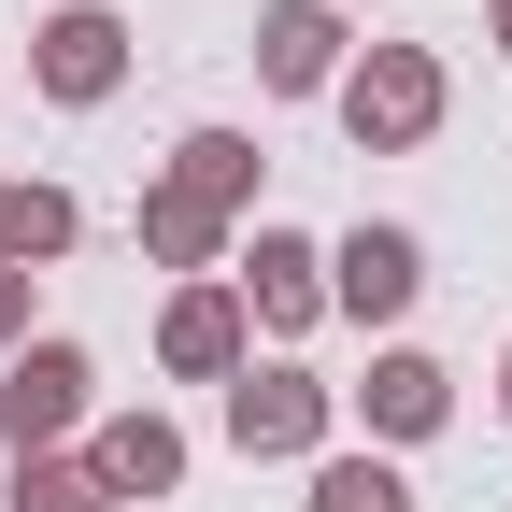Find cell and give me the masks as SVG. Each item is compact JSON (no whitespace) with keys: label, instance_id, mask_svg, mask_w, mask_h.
<instances>
[{"label":"cell","instance_id":"7a4b0ae2","mask_svg":"<svg viewBox=\"0 0 512 512\" xmlns=\"http://www.w3.org/2000/svg\"><path fill=\"white\" fill-rule=\"evenodd\" d=\"M43 86H57V100H100V86H114V15H57V29H43Z\"/></svg>","mask_w":512,"mask_h":512},{"label":"cell","instance_id":"277c9868","mask_svg":"<svg viewBox=\"0 0 512 512\" xmlns=\"http://www.w3.org/2000/svg\"><path fill=\"white\" fill-rule=\"evenodd\" d=\"M427 100H441V86L413 72V57H384V72L356 86V128H384V143H399V128H427Z\"/></svg>","mask_w":512,"mask_h":512},{"label":"cell","instance_id":"3957f363","mask_svg":"<svg viewBox=\"0 0 512 512\" xmlns=\"http://www.w3.org/2000/svg\"><path fill=\"white\" fill-rule=\"evenodd\" d=\"M342 299H356V313H399V299H413V242H399V228H356V242H342Z\"/></svg>","mask_w":512,"mask_h":512},{"label":"cell","instance_id":"5b68a950","mask_svg":"<svg viewBox=\"0 0 512 512\" xmlns=\"http://www.w3.org/2000/svg\"><path fill=\"white\" fill-rule=\"evenodd\" d=\"M72 384H86L72 356H29V370H15V399H0V427H15V441H29V427H57V413H72Z\"/></svg>","mask_w":512,"mask_h":512},{"label":"cell","instance_id":"8fae6325","mask_svg":"<svg viewBox=\"0 0 512 512\" xmlns=\"http://www.w3.org/2000/svg\"><path fill=\"white\" fill-rule=\"evenodd\" d=\"M171 356L214 370V356H228V299H185V313H171Z\"/></svg>","mask_w":512,"mask_h":512},{"label":"cell","instance_id":"6da1fadb","mask_svg":"<svg viewBox=\"0 0 512 512\" xmlns=\"http://www.w3.org/2000/svg\"><path fill=\"white\" fill-rule=\"evenodd\" d=\"M228 185H242V143H185V185H171V200H157V242L185 256V242H200V228H214V200H228Z\"/></svg>","mask_w":512,"mask_h":512},{"label":"cell","instance_id":"30bf717a","mask_svg":"<svg viewBox=\"0 0 512 512\" xmlns=\"http://www.w3.org/2000/svg\"><path fill=\"white\" fill-rule=\"evenodd\" d=\"M313 512H413V498H399V470H328Z\"/></svg>","mask_w":512,"mask_h":512},{"label":"cell","instance_id":"7c38bea8","mask_svg":"<svg viewBox=\"0 0 512 512\" xmlns=\"http://www.w3.org/2000/svg\"><path fill=\"white\" fill-rule=\"evenodd\" d=\"M299 271H313V256H299V242H256V299H271V313H299V299H313Z\"/></svg>","mask_w":512,"mask_h":512},{"label":"cell","instance_id":"52a82bcc","mask_svg":"<svg viewBox=\"0 0 512 512\" xmlns=\"http://www.w3.org/2000/svg\"><path fill=\"white\" fill-rule=\"evenodd\" d=\"M242 441H313V384H242Z\"/></svg>","mask_w":512,"mask_h":512},{"label":"cell","instance_id":"ba28073f","mask_svg":"<svg viewBox=\"0 0 512 512\" xmlns=\"http://www.w3.org/2000/svg\"><path fill=\"white\" fill-rule=\"evenodd\" d=\"M185 456H171V427H114L100 441V484H171Z\"/></svg>","mask_w":512,"mask_h":512},{"label":"cell","instance_id":"9c48e42d","mask_svg":"<svg viewBox=\"0 0 512 512\" xmlns=\"http://www.w3.org/2000/svg\"><path fill=\"white\" fill-rule=\"evenodd\" d=\"M313 72H328V15H285L271 29V86H313Z\"/></svg>","mask_w":512,"mask_h":512},{"label":"cell","instance_id":"8992f818","mask_svg":"<svg viewBox=\"0 0 512 512\" xmlns=\"http://www.w3.org/2000/svg\"><path fill=\"white\" fill-rule=\"evenodd\" d=\"M370 413H384V427H441V370H413V356L370 370Z\"/></svg>","mask_w":512,"mask_h":512}]
</instances>
